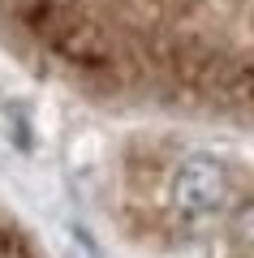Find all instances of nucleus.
<instances>
[{
	"label": "nucleus",
	"instance_id": "nucleus-1",
	"mask_svg": "<svg viewBox=\"0 0 254 258\" xmlns=\"http://www.w3.org/2000/svg\"><path fill=\"white\" fill-rule=\"evenodd\" d=\"M228 172L216 155H190L173 172V211L185 224H211L228 207Z\"/></svg>",
	"mask_w": 254,
	"mask_h": 258
},
{
	"label": "nucleus",
	"instance_id": "nucleus-2",
	"mask_svg": "<svg viewBox=\"0 0 254 258\" xmlns=\"http://www.w3.org/2000/svg\"><path fill=\"white\" fill-rule=\"evenodd\" d=\"M233 228L241 232L245 241H254V203H250V207H241V211H237V220H233Z\"/></svg>",
	"mask_w": 254,
	"mask_h": 258
}]
</instances>
